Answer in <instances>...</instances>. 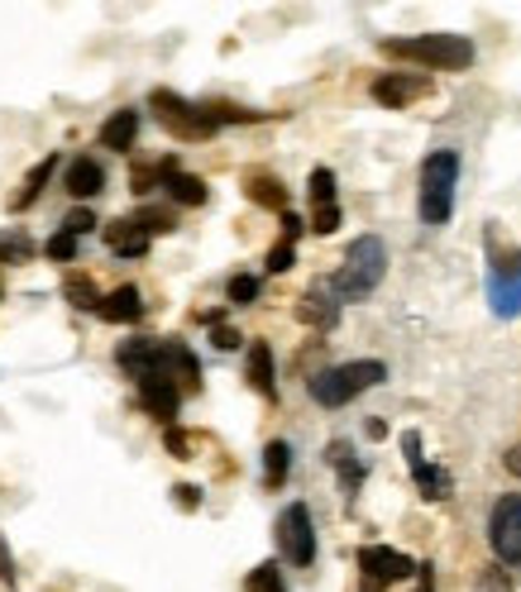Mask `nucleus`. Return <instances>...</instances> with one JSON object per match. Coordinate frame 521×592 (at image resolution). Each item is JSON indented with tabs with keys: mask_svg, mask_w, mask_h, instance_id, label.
<instances>
[{
	"mask_svg": "<svg viewBox=\"0 0 521 592\" xmlns=\"http://www.w3.org/2000/svg\"><path fill=\"white\" fill-rule=\"evenodd\" d=\"M388 273V244L378 234H364V239H354L350 253H344V263H340V273H335V292L340 297H369L378 282H383Z\"/></svg>",
	"mask_w": 521,
	"mask_h": 592,
	"instance_id": "obj_1",
	"label": "nucleus"
},
{
	"mask_svg": "<svg viewBox=\"0 0 521 592\" xmlns=\"http://www.w3.org/2000/svg\"><path fill=\"white\" fill-rule=\"evenodd\" d=\"M392 58H412L421 68H435V72H460L473 62V43L464 34H421V39H392L383 43Z\"/></svg>",
	"mask_w": 521,
	"mask_h": 592,
	"instance_id": "obj_2",
	"label": "nucleus"
},
{
	"mask_svg": "<svg viewBox=\"0 0 521 592\" xmlns=\"http://www.w3.org/2000/svg\"><path fill=\"white\" fill-rule=\"evenodd\" d=\"M383 378H388V368L378 363V359L340 363V368H325V373H315V378H311V397H315L321 407H344V402H354L359 392L378 388Z\"/></svg>",
	"mask_w": 521,
	"mask_h": 592,
	"instance_id": "obj_3",
	"label": "nucleus"
},
{
	"mask_svg": "<svg viewBox=\"0 0 521 592\" xmlns=\"http://www.w3.org/2000/svg\"><path fill=\"white\" fill-rule=\"evenodd\" d=\"M454 182H460V158L440 149L421 168V220L425 225H445L454 211Z\"/></svg>",
	"mask_w": 521,
	"mask_h": 592,
	"instance_id": "obj_4",
	"label": "nucleus"
},
{
	"mask_svg": "<svg viewBox=\"0 0 521 592\" xmlns=\"http://www.w3.org/2000/svg\"><path fill=\"white\" fill-rule=\"evenodd\" d=\"M278 545H282V554H288V564H297V569H307L311 559H315L311 511H307L302 502H292L288 511H282V521H278Z\"/></svg>",
	"mask_w": 521,
	"mask_h": 592,
	"instance_id": "obj_5",
	"label": "nucleus"
},
{
	"mask_svg": "<svg viewBox=\"0 0 521 592\" xmlns=\"http://www.w3.org/2000/svg\"><path fill=\"white\" fill-rule=\"evenodd\" d=\"M488 540L502 564H521V498H502L488 516Z\"/></svg>",
	"mask_w": 521,
	"mask_h": 592,
	"instance_id": "obj_6",
	"label": "nucleus"
},
{
	"mask_svg": "<svg viewBox=\"0 0 521 592\" xmlns=\"http://www.w3.org/2000/svg\"><path fill=\"white\" fill-rule=\"evenodd\" d=\"M153 110H158V120H163L172 134H182V139H201V134H211V130H216L211 110L187 106V101H178L172 91H153Z\"/></svg>",
	"mask_w": 521,
	"mask_h": 592,
	"instance_id": "obj_7",
	"label": "nucleus"
},
{
	"mask_svg": "<svg viewBox=\"0 0 521 592\" xmlns=\"http://www.w3.org/2000/svg\"><path fill=\"white\" fill-rule=\"evenodd\" d=\"M359 569H364L369 588H383V583L407 579V573H412V559L388 550V545H369V550H359Z\"/></svg>",
	"mask_w": 521,
	"mask_h": 592,
	"instance_id": "obj_8",
	"label": "nucleus"
},
{
	"mask_svg": "<svg viewBox=\"0 0 521 592\" xmlns=\"http://www.w3.org/2000/svg\"><path fill=\"white\" fill-rule=\"evenodd\" d=\"M335 297H340L335 282H311L307 297H302V307H297V315H302L307 325H315V330H330V325H335V315H340Z\"/></svg>",
	"mask_w": 521,
	"mask_h": 592,
	"instance_id": "obj_9",
	"label": "nucleus"
},
{
	"mask_svg": "<svg viewBox=\"0 0 521 592\" xmlns=\"http://www.w3.org/2000/svg\"><path fill=\"white\" fill-rule=\"evenodd\" d=\"M493 311L498 315H521V259L493 263Z\"/></svg>",
	"mask_w": 521,
	"mask_h": 592,
	"instance_id": "obj_10",
	"label": "nucleus"
},
{
	"mask_svg": "<svg viewBox=\"0 0 521 592\" xmlns=\"http://www.w3.org/2000/svg\"><path fill=\"white\" fill-rule=\"evenodd\" d=\"M139 397H144V407L158 415V421H172V415H178V388H172L168 373H144V378H139Z\"/></svg>",
	"mask_w": 521,
	"mask_h": 592,
	"instance_id": "obj_11",
	"label": "nucleus"
},
{
	"mask_svg": "<svg viewBox=\"0 0 521 592\" xmlns=\"http://www.w3.org/2000/svg\"><path fill=\"white\" fill-rule=\"evenodd\" d=\"M431 87L425 77H378L373 82V101H383V106H392V110H402L407 101H417V96Z\"/></svg>",
	"mask_w": 521,
	"mask_h": 592,
	"instance_id": "obj_12",
	"label": "nucleus"
},
{
	"mask_svg": "<svg viewBox=\"0 0 521 592\" xmlns=\"http://www.w3.org/2000/svg\"><path fill=\"white\" fill-rule=\"evenodd\" d=\"M106 244L124 253V259H139V253H149V230L139 225V220H116V225L106 230Z\"/></svg>",
	"mask_w": 521,
	"mask_h": 592,
	"instance_id": "obj_13",
	"label": "nucleus"
},
{
	"mask_svg": "<svg viewBox=\"0 0 521 592\" xmlns=\"http://www.w3.org/2000/svg\"><path fill=\"white\" fill-rule=\"evenodd\" d=\"M407 454H412V473H417L421 498H431V502L450 498V473H440V469H431V463H421V454H417V435H407Z\"/></svg>",
	"mask_w": 521,
	"mask_h": 592,
	"instance_id": "obj_14",
	"label": "nucleus"
},
{
	"mask_svg": "<svg viewBox=\"0 0 521 592\" xmlns=\"http://www.w3.org/2000/svg\"><path fill=\"white\" fill-rule=\"evenodd\" d=\"M106 187V172L97 158H72V168H68V191L77 201H87V197H97V191Z\"/></svg>",
	"mask_w": 521,
	"mask_h": 592,
	"instance_id": "obj_15",
	"label": "nucleus"
},
{
	"mask_svg": "<svg viewBox=\"0 0 521 592\" xmlns=\"http://www.w3.org/2000/svg\"><path fill=\"white\" fill-rule=\"evenodd\" d=\"M134 134H139V116L134 110H120V116H110L106 124H101V149H130L134 143Z\"/></svg>",
	"mask_w": 521,
	"mask_h": 592,
	"instance_id": "obj_16",
	"label": "nucleus"
},
{
	"mask_svg": "<svg viewBox=\"0 0 521 592\" xmlns=\"http://www.w3.org/2000/svg\"><path fill=\"white\" fill-rule=\"evenodd\" d=\"M97 311H101L106 320H139V315H144V301H139V287H120V292L101 297Z\"/></svg>",
	"mask_w": 521,
	"mask_h": 592,
	"instance_id": "obj_17",
	"label": "nucleus"
},
{
	"mask_svg": "<svg viewBox=\"0 0 521 592\" xmlns=\"http://www.w3.org/2000/svg\"><path fill=\"white\" fill-rule=\"evenodd\" d=\"M163 182H168V197L182 201V205H201V201H207V182H201V178H187V172L163 168Z\"/></svg>",
	"mask_w": 521,
	"mask_h": 592,
	"instance_id": "obj_18",
	"label": "nucleus"
},
{
	"mask_svg": "<svg viewBox=\"0 0 521 592\" xmlns=\"http://www.w3.org/2000/svg\"><path fill=\"white\" fill-rule=\"evenodd\" d=\"M249 382H254L263 397H273V349H268V344L249 349Z\"/></svg>",
	"mask_w": 521,
	"mask_h": 592,
	"instance_id": "obj_19",
	"label": "nucleus"
},
{
	"mask_svg": "<svg viewBox=\"0 0 521 592\" xmlns=\"http://www.w3.org/2000/svg\"><path fill=\"white\" fill-rule=\"evenodd\" d=\"M288 469H292V450H288L282 440H273V444L263 450V473H268V483L278 488L282 478H288Z\"/></svg>",
	"mask_w": 521,
	"mask_h": 592,
	"instance_id": "obj_20",
	"label": "nucleus"
},
{
	"mask_svg": "<svg viewBox=\"0 0 521 592\" xmlns=\"http://www.w3.org/2000/svg\"><path fill=\"white\" fill-rule=\"evenodd\" d=\"M311 201H315V211H321V205H335V172L330 168L311 172Z\"/></svg>",
	"mask_w": 521,
	"mask_h": 592,
	"instance_id": "obj_21",
	"label": "nucleus"
},
{
	"mask_svg": "<svg viewBox=\"0 0 521 592\" xmlns=\"http://www.w3.org/2000/svg\"><path fill=\"white\" fill-rule=\"evenodd\" d=\"M49 172H53V158H43V163H39L34 172H29V182H24V191H20V197H14V205H20V211H24V205H29V201H34V197H39V187H43V182H49Z\"/></svg>",
	"mask_w": 521,
	"mask_h": 592,
	"instance_id": "obj_22",
	"label": "nucleus"
},
{
	"mask_svg": "<svg viewBox=\"0 0 521 592\" xmlns=\"http://www.w3.org/2000/svg\"><path fill=\"white\" fill-rule=\"evenodd\" d=\"M249 592H282V579L273 564H259L254 573H249Z\"/></svg>",
	"mask_w": 521,
	"mask_h": 592,
	"instance_id": "obj_23",
	"label": "nucleus"
},
{
	"mask_svg": "<svg viewBox=\"0 0 521 592\" xmlns=\"http://www.w3.org/2000/svg\"><path fill=\"white\" fill-rule=\"evenodd\" d=\"M473 592H512L508 569H483V573H479V583H473Z\"/></svg>",
	"mask_w": 521,
	"mask_h": 592,
	"instance_id": "obj_24",
	"label": "nucleus"
},
{
	"mask_svg": "<svg viewBox=\"0 0 521 592\" xmlns=\"http://www.w3.org/2000/svg\"><path fill=\"white\" fill-rule=\"evenodd\" d=\"M254 297H259V282L254 278H234L230 282V301H234V307H249Z\"/></svg>",
	"mask_w": 521,
	"mask_h": 592,
	"instance_id": "obj_25",
	"label": "nucleus"
},
{
	"mask_svg": "<svg viewBox=\"0 0 521 592\" xmlns=\"http://www.w3.org/2000/svg\"><path fill=\"white\" fill-rule=\"evenodd\" d=\"M315 234H335L340 230V205H321V211H315V225H311Z\"/></svg>",
	"mask_w": 521,
	"mask_h": 592,
	"instance_id": "obj_26",
	"label": "nucleus"
},
{
	"mask_svg": "<svg viewBox=\"0 0 521 592\" xmlns=\"http://www.w3.org/2000/svg\"><path fill=\"white\" fill-rule=\"evenodd\" d=\"M68 297L77 301V307H101V301H97V292H91V282H87V278H82V282L72 278V282H68Z\"/></svg>",
	"mask_w": 521,
	"mask_h": 592,
	"instance_id": "obj_27",
	"label": "nucleus"
},
{
	"mask_svg": "<svg viewBox=\"0 0 521 592\" xmlns=\"http://www.w3.org/2000/svg\"><path fill=\"white\" fill-rule=\"evenodd\" d=\"M268 268H273V273H288L292 268V239H282V244L268 253Z\"/></svg>",
	"mask_w": 521,
	"mask_h": 592,
	"instance_id": "obj_28",
	"label": "nucleus"
},
{
	"mask_svg": "<svg viewBox=\"0 0 521 592\" xmlns=\"http://www.w3.org/2000/svg\"><path fill=\"white\" fill-rule=\"evenodd\" d=\"M134 220H139V225H144L149 234H153V230H158V234L172 230V215H163V211H144V215H134Z\"/></svg>",
	"mask_w": 521,
	"mask_h": 592,
	"instance_id": "obj_29",
	"label": "nucleus"
},
{
	"mask_svg": "<svg viewBox=\"0 0 521 592\" xmlns=\"http://www.w3.org/2000/svg\"><path fill=\"white\" fill-rule=\"evenodd\" d=\"M91 225H97V215H91V211H72L68 220H62V230H68V234H87Z\"/></svg>",
	"mask_w": 521,
	"mask_h": 592,
	"instance_id": "obj_30",
	"label": "nucleus"
},
{
	"mask_svg": "<svg viewBox=\"0 0 521 592\" xmlns=\"http://www.w3.org/2000/svg\"><path fill=\"white\" fill-rule=\"evenodd\" d=\"M49 253H53V259H72V253H77V234L62 230V234L53 239V244H49Z\"/></svg>",
	"mask_w": 521,
	"mask_h": 592,
	"instance_id": "obj_31",
	"label": "nucleus"
},
{
	"mask_svg": "<svg viewBox=\"0 0 521 592\" xmlns=\"http://www.w3.org/2000/svg\"><path fill=\"white\" fill-rule=\"evenodd\" d=\"M254 197H259V201H268V205H282L278 182H263V178H259V182H254Z\"/></svg>",
	"mask_w": 521,
	"mask_h": 592,
	"instance_id": "obj_32",
	"label": "nucleus"
},
{
	"mask_svg": "<svg viewBox=\"0 0 521 592\" xmlns=\"http://www.w3.org/2000/svg\"><path fill=\"white\" fill-rule=\"evenodd\" d=\"M502 463H508V473H517V478H521V444H512V450L502 454Z\"/></svg>",
	"mask_w": 521,
	"mask_h": 592,
	"instance_id": "obj_33",
	"label": "nucleus"
},
{
	"mask_svg": "<svg viewBox=\"0 0 521 592\" xmlns=\"http://www.w3.org/2000/svg\"><path fill=\"white\" fill-rule=\"evenodd\" d=\"M216 344H220V349H234V344H240V334H234V330H226V325H220V330H216Z\"/></svg>",
	"mask_w": 521,
	"mask_h": 592,
	"instance_id": "obj_34",
	"label": "nucleus"
},
{
	"mask_svg": "<svg viewBox=\"0 0 521 592\" xmlns=\"http://www.w3.org/2000/svg\"><path fill=\"white\" fill-rule=\"evenodd\" d=\"M417 592H431V569H421V588Z\"/></svg>",
	"mask_w": 521,
	"mask_h": 592,
	"instance_id": "obj_35",
	"label": "nucleus"
}]
</instances>
